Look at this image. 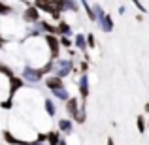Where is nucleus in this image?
<instances>
[{"instance_id": "obj_5", "label": "nucleus", "mask_w": 149, "mask_h": 145, "mask_svg": "<svg viewBox=\"0 0 149 145\" xmlns=\"http://www.w3.org/2000/svg\"><path fill=\"white\" fill-rule=\"evenodd\" d=\"M55 8H57L58 13H62V11H79V4L76 2V0H53Z\"/></svg>"}, {"instance_id": "obj_21", "label": "nucleus", "mask_w": 149, "mask_h": 145, "mask_svg": "<svg viewBox=\"0 0 149 145\" xmlns=\"http://www.w3.org/2000/svg\"><path fill=\"white\" fill-rule=\"evenodd\" d=\"M11 6H8V4H4V2H0V15H10L11 13Z\"/></svg>"}, {"instance_id": "obj_3", "label": "nucleus", "mask_w": 149, "mask_h": 145, "mask_svg": "<svg viewBox=\"0 0 149 145\" xmlns=\"http://www.w3.org/2000/svg\"><path fill=\"white\" fill-rule=\"evenodd\" d=\"M34 6H36L40 11H45V13H49L51 17L55 19V21H61V13L57 11V8H55L53 0H34Z\"/></svg>"}, {"instance_id": "obj_29", "label": "nucleus", "mask_w": 149, "mask_h": 145, "mask_svg": "<svg viewBox=\"0 0 149 145\" xmlns=\"http://www.w3.org/2000/svg\"><path fill=\"white\" fill-rule=\"evenodd\" d=\"M106 145H113V139L109 138V139H108V143H106Z\"/></svg>"}, {"instance_id": "obj_26", "label": "nucleus", "mask_w": 149, "mask_h": 145, "mask_svg": "<svg viewBox=\"0 0 149 145\" xmlns=\"http://www.w3.org/2000/svg\"><path fill=\"white\" fill-rule=\"evenodd\" d=\"M132 4H134V6H136V8H138V10H140V11H142V13H146V11H147V10H146V8H143V4H142V2H140V0H132Z\"/></svg>"}, {"instance_id": "obj_14", "label": "nucleus", "mask_w": 149, "mask_h": 145, "mask_svg": "<svg viewBox=\"0 0 149 145\" xmlns=\"http://www.w3.org/2000/svg\"><path fill=\"white\" fill-rule=\"evenodd\" d=\"M74 45H76L79 51H83V53H87V36H83V34H76V38H74Z\"/></svg>"}, {"instance_id": "obj_1", "label": "nucleus", "mask_w": 149, "mask_h": 145, "mask_svg": "<svg viewBox=\"0 0 149 145\" xmlns=\"http://www.w3.org/2000/svg\"><path fill=\"white\" fill-rule=\"evenodd\" d=\"M74 68H76V66H74V60L72 58H57V60H55V76H58V77H62V79H64L66 76H70V74L74 72Z\"/></svg>"}, {"instance_id": "obj_19", "label": "nucleus", "mask_w": 149, "mask_h": 145, "mask_svg": "<svg viewBox=\"0 0 149 145\" xmlns=\"http://www.w3.org/2000/svg\"><path fill=\"white\" fill-rule=\"evenodd\" d=\"M51 92H53V96L57 98V100H61V102H66V100L70 98L68 91H66L64 87H62V89H57V91H51Z\"/></svg>"}, {"instance_id": "obj_2", "label": "nucleus", "mask_w": 149, "mask_h": 145, "mask_svg": "<svg viewBox=\"0 0 149 145\" xmlns=\"http://www.w3.org/2000/svg\"><path fill=\"white\" fill-rule=\"evenodd\" d=\"M44 40H45V44H47V47H49V53H51V58L53 60H57L58 57H61V38H57L55 34H44Z\"/></svg>"}, {"instance_id": "obj_10", "label": "nucleus", "mask_w": 149, "mask_h": 145, "mask_svg": "<svg viewBox=\"0 0 149 145\" xmlns=\"http://www.w3.org/2000/svg\"><path fill=\"white\" fill-rule=\"evenodd\" d=\"M77 87H79V94L85 102L89 98V77H87V74H83V76L77 79Z\"/></svg>"}, {"instance_id": "obj_4", "label": "nucleus", "mask_w": 149, "mask_h": 145, "mask_svg": "<svg viewBox=\"0 0 149 145\" xmlns=\"http://www.w3.org/2000/svg\"><path fill=\"white\" fill-rule=\"evenodd\" d=\"M42 77H44V72H42V68H34L32 64L23 68V79L29 81V83H40Z\"/></svg>"}, {"instance_id": "obj_11", "label": "nucleus", "mask_w": 149, "mask_h": 145, "mask_svg": "<svg viewBox=\"0 0 149 145\" xmlns=\"http://www.w3.org/2000/svg\"><path fill=\"white\" fill-rule=\"evenodd\" d=\"M45 87H47L49 91H57V89L64 87V81L58 76H51V77H45Z\"/></svg>"}, {"instance_id": "obj_13", "label": "nucleus", "mask_w": 149, "mask_h": 145, "mask_svg": "<svg viewBox=\"0 0 149 145\" xmlns=\"http://www.w3.org/2000/svg\"><path fill=\"white\" fill-rule=\"evenodd\" d=\"M57 128H58V132H62V134H72V130H74L72 119H58Z\"/></svg>"}, {"instance_id": "obj_30", "label": "nucleus", "mask_w": 149, "mask_h": 145, "mask_svg": "<svg viewBox=\"0 0 149 145\" xmlns=\"http://www.w3.org/2000/svg\"><path fill=\"white\" fill-rule=\"evenodd\" d=\"M146 113H149V104H146V109H143Z\"/></svg>"}, {"instance_id": "obj_9", "label": "nucleus", "mask_w": 149, "mask_h": 145, "mask_svg": "<svg viewBox=\"0 0 149 145\" xmlns=\"http://www.w3.org/2000/svg\"><path fill=\"white\" fill-rule=\"evenodd\" d=\"M8 81H10V89H8V94H10V98H13L15 96V92L19 91V89L25 85V79H19V77H15V76H11V77H8Z\"/></svg>"}, {"instance_id": "obj_12", "label": "nucleus", "mask_w": 149, "mask_h": 145, "mask_svg": "<svg viewBox=\"0 0 149 145\" xmlns=\"http://www.w3.org/2000/svg\"><path fill=\"white\" fill-rule=\"evenodd\" d=\"M2 138H4V142H6L8 145H29V142H25V139H19V138H15V136L11 134L10 130H4V132H2Z\"/></svg>"}, {"instance_id": "obj_28", "label": "nucleus", "mask_w": 149, "mask_h": 145, "mask_svg": "<svg viewBox=\"0 0 149 145\" xmlns=\"http://www.w3.org/2000/svg\"><path fill=\"white\" fill-rule=\"evenodd\" d=\"M58 145H68V143H66V139H62V138H61V142H58Z\"/></svg>"}, {"instance_id": "obj_15", "label": "nucleus", "mask_w": 149, "mask_h": 145, "mask_svg": "<svg viewBox=\"0 0 149 145\" xmlns=\"http://www.w3.org/2000/svg\"><path fill=\"white\" fill-rule=\"evenodd\" d=\"M57 34L58 36H72V26L64 21H58L57 25Z\"/></svg>"}, {"instance_id": "obj_22", "label": "nucleus", "mask_w": 149, "mask_h": 145, "mask_svg": "<svg viewBox=\"0 0 149 145\" xmlns=\"http://www.w3.org/2000/svg\"><path fill=\"white\" fill-rule=\"evenodd\" d=\"M58 38H61V45L62 47H66V49L72 47V40H70L68 36H58Z\"/></svg>"}, {"instance_id": "obj_17", "label": "nucleus", "mask_w": 149, "mask_h": 145, "mask_svg": "<svg viewBox=\"0 0 149 145\" xmlns=\"http://www.w3.org/2000/svg\"><path fill=\"white\" fill-rule=\"evenodd\" d=\"M44 108H45V111H47L49 117H55V115H57V105H55V102L51 100V98H45Z\"/></svg>"}, {"instance_id": "obj_25", "label": "nucleus", "mask_w": 149, "mask_h": 145, "mask_svg": "<svg viewBox=\"0 0 149 145\" xmlns=\"http://www.w3.org/2000/svg\"><path fill=\"white\" fill-rule=\"evenodd\" d=\"M77 70H79V72H87V70H89V62L87 60H83V62H79V68H74V72H77Z\"/></svg>"}, {"instance_id": "obj_24", "label": "nucleus", "mask_w": 149, "mask_h": 145, "mask_svg": "<svg viewBox=\"0 0 149 145\" xmlns=\"http://www.w3.org/2000/svg\"><path fill=\"white\" fill-rule=\"evenodd\" d=\"M87 45H89L91 49L96 45V40H95V34H93V32H91V34H87Z\"/></svg>"}, {"instance_id": "obj_8", "label": "nucleus", "mask_w": 149, "mask_h": 145, "mask_svg": "<svg viewBox=\"0 0 149 145\" xmlns=\"http://www.w3.org/2000/svg\"><path fill=\"white\" fill-rule=\"evenodd\" d=\"M96 23H98L100 30H102V32H106V34H109V32L113 30V19H111V15H108V13L100 15Z\"/></svg>"}, {"instance_id": "obj_16", "label": "nucleus", "mask_w": 149, "mask_h": 145, "mask_svg": "<svg viewBox=\"0 0 149 145\" xmlns=\"http://www.w3.org/2000/svg\"><path fill=\"white\" fill-rule=\"evenodd\" d=\"M79 4L83 6V10L87 11V17L91 19V21H98V17H96V13H95V8H93L87 0H79Z\"/></svg>"}, {"instance_id": "obj_23", "label": "nucleus", "mask_w": 149, "mask_h": 145, "mask_svg": "<svg viewBox=\"0 0 149 145\" xmlns=\"http://www.w3.org/2000/svg\"><path fill=\"white\" fill-rule=\"evenodd\" d=\"M0 74H4L6 77H11V76H13L11 68H8V66H4V64H0Z\"/></svg>"}, {"instance_id": "obj_18", "label": "nucleus", "mask_w": 149, "mask_h": 145, "mask_svg": "<svg viewBox=\"0 0 149 145\" xmlns=\"http://www.w3.org/2000/svg\"><path fill=\"white\" fill-rule=\"evenodd\" d=\"M58 142H61V132L58 130L47 132V145H58Z\"/></svg>"}, {"instance_id": "obj_20", "label": "nucleus", "mask_w": 149, "mask_h": 145, "mask_svg": "<svg viewBox=\"0 0 149 145\" xmlns=\"http://www.w3.org/2000/svg\"><path fill=\"white\" fill-rule=\"evenodd\" d=\"M136 128H138L140 134H143V132H146L147 123H146V117H143V115H138V117H136Z\"/></svg>"}, {"instance_id": "obj_27", "label": "nucleus", "mask_w": 149, "mask_h": 145, "mask_svg": "<svg viewBox=\"0 0 149 145\" xmlns=\"http://www.w3.org/2000/svg\"><path fill=\"white\" fill-rule=\"evenodd\" d=\"M29 145H45V142H42V139H34V142H29Z\"/></svg>"}, {"instance_id": "obj_6", "label": "nucleus", "mask_w": 149, "mask_h": 145, "mask_svg": "<svg viewBox=\"0 0 149 145\" xmlns=\"http://www.w3.org/2000/svg\"><path fill=\"white\" fill-rule=\"evenodd\" d=\"M23 21L30 23V25L38 23L40 21V10H38L36 6H26V10L23 11Z\"/></svg>"}, {"instance_id": "obj_7", "label": "nucleus", "mask_w": 149, "mask_h": 145, "mask_svg": "<svg viewBox=\"0 0 149 145\" xmlns=\"http://www.w3.org/2000/svg\"><path fill=\"white\" fill-rule=\"evenodd\" d=\"M64 104H66V113H68V117H70V119H76L77 113H79V109H81L79 100H77L76 96H70Z\"/></svg>"}]
</instances>
